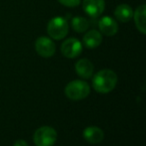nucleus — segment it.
<instances>
[{
	"label": "nucleus",
	"instance_id": "1",
	"mask_svg": "<svg viewBox=\"0 0 146 146\" xmlns=\"http://www.w3.org/2000/svg\"><path fill=\"white\" fill-rule=\"evenodd\" d=\"M117 84V75L109 69L99 71L92 80L93 88L100 94H108L113 90Z\"/></svg>",
	"mask_w": 146,
	"mask_h": 146
},
{
	"label": "nucleus",
	"instance_id": "2",
	"mask_svg": "<svg viewBox=\"0 0 146 146\" xmlns=\"http://www.w3.org/2000/svg\"><path fill=\"white\" fill-rule=\"evenodd\" d=\"M65 96L71 100H81L90 94V87L86 82L75 80L68 84L64 90Z\"/></svg>",
	"mask_w": 146,
	"mask_h": 146
},
{
	"label": "nucleus",
	"instance_id": "3",
	"mask_svg": "<svg viewBox=\"0 0 146 146\" xmlns=\"http://www.w3.org/2000/svg\"><path fill=\"white\" fill-rule=\"evenodd\" d=\"M69 26L67 20L61 16L53 17L47 25V33L54 40H62L68 34Z\"/></svg>",
	"mask_w": 146,
	"mask_h": 146
},
{
	"label": "nucleus",
	"instance_id": "4",
	"mask_svg": "<svg viewBox=\"0 0 146 146\" xmlns=\"http://www.w3.org/2000/svg\"><path fill=\"white\" fill-rule=\"evenodd\" d=\"M56 139V130L50 126L39 127L33 134V141L36 146H53Z\"/></svg>",
	"mask_w": 146,
	"mask_h": 146
},
{
	"label": "nucleus",
	"instance_id": "5",
	"mask_svg": "<svg viewBox=\"0 0 146 146\" xmlns=\"http://www.w3.org/2000/svg\"><path fill=\"white\" fill-rule=\"evenodd\" d=\"M35 50L39 56L43 58H50L55 54L56 46L50 38L39 37L35 42Z\"/></svg>",
	"mask_w": 146,
	"mask_h": 146
},
{
	"label": "nucleus",
	"instance_id": "6",
	"mask_svg": "<svg viewBox=\"0 0 146 146\" xmlns=\"http://www.w3.org/2000/svg\"><path fill=\"white\" fill-rule=\"evenodd\" d=\"M61 53L68 59H74L82 53V44L78 39L70 38L62 43Z\"/></svg>",
	"mask_w": 146,
	"mask_h": 146
},
{
	"label": "nucleus",
	"instance_id": "7",
	"mask_svg": "<svg viewBox=\"0 0 146 146\" xmlns=\"http://www.w3.org/2000/svg\"><path fill=\"white\" fill-rule=\"evenodd\" d=\"M83 9L91 17H99L105 9L104 0H83Z\"/></svg>",
	"mask_w": 146,
	"mask_h": 146
},
{
	"label": "nucleus",
	"instance_id": "8",
	"mask_svg": "<svg viewBox=\"0 0 146 146\" xmlns=\"http://www.w3.org/2000/svg\"><path fill=\"white\" fill-rule=\"evenodd\" d=\"M98 27L105 36H114L118 32V24L110 16H103L99 19Z\"/></svg>",
	"mask_w": 146,
	"mask_h": 146
},
{
	"label": "nucleus",
	"instance_id": "9",
	"mask_svg": "<svg viewBox=\"0 0 146 146\" xmlns=\"http://www.w3.org/2000/svg\"><path fill=\"white\" fill-rule=\"evenodd\" d=\"M75 71L82 79H90L93 75L94 66L88 59H80L75 64Z\"/></svg>",
	"mask_w": 146,
	"mask_h": 146
},
{
	"label": "nucleus",
	"instance_id": "10",
	"mask_svg": "<svg viewBox=\"0 0 146 146\" xmlns=\"http://www.w3.org/2000/svg\"><path fill=\"white\" fill-rule=\"evenodd\" d=\"M83 137L88 143L97 144L100 143L104 138V133L101 128L97 126L86 127L83 131Z\"/></svg>",
	"mask_w": 146,
	"mask_h": 146
},
{
	"label": "nucleus",
	"instance_id": "11",
	"mask_svg": "<svg viewBox=\"0 0 146 146\" xmlns=\"http://www.w3.org/2000/svg\"><path fill=\"white\" fill-rule=\"evenodd\" d=\"M102 35L97 30H90L83 36L82 43L88 49H95L101 44Z\"/></svg>",
	"mask_w": 146,
	"mask_h": 146
},
{
	"label": "nucleus",
	"instance_id": "12",
	"mask_svg": "<svg viewBox=\"0 0 146 146\" xmlns=\"http://www.w3.org/2000/svg\"><path fill=\"white\" fill-rule=\"evenodd\" d=\"M114 16L118 21L127 23L133 18V10L128 4H120L114 10Z\"/></svg>",
	"mask_w": 146,
	"mask_h": 146
},
{
	"label": "nucleus",
	"instance_id": "13",
	"mask_svg": "<svg viewBox=\"0 0 146 146\" xmlns=\"http://www.w3.org/2000/svg\"><path fill=\"white\" fill-rule=\"evenodd\" d=\"M145 5H140L136 8L135 12H133V18H134V22L136 28L138 29L141 34H145L146 33V17H145Z\"/></svg>",
	"mask_w": 146,
	"mask_h": 146
},
{
	"label": "nucleus",
	"instance_id": "14",
	"mask_svg": "<svg viewBox=\"0 0 146 146\" xmlns=\"http://www.w3.org/2000/svg\"><path fill=\"white\" fill-rule=\"evenodd\" d=\"M71 27L75 32L84 33L89 27V22L86 18L81 17V16H75L71 20Z\"/></svg>",
	"mask_w": 146,
	"mask_h": 146
},
{
	"label": "nucleus",
	"instance_id": "15",
	"mask_svg": "<svg viewBox=\"0 0 146 146\" xmlns=\"http://www.w3.org/2000/svg\"><path fill=\"white\" fill-rule=\"evenodd\" d=\"M58 2L66 7H76L80 4L81 0H58Z\"/></svg>",
	"mask_w": 146,
	"mask_h": 146
},
{
	"label": "nucleus",
	"instance_id": "16",
	"mask_svg": "<svg viewBox=\"0 0 146 146\" xmlns=\"http://www.w3.org/2000/svg\"><path fill=\"white\" fill-rule=\"evenodd\" d=\"M13 146H28V144L26 141L23 140V139H19V140H17L15 143H14Z\"/></svg>",
	"mask_w": 146,
	"mask_h": 146
}]
</instances>
